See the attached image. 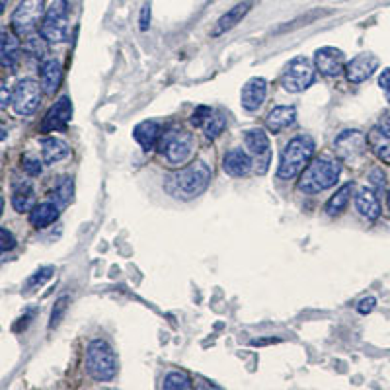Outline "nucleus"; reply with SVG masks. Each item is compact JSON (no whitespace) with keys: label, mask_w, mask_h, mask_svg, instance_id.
Returning a JSON list of instances; mask_svg holds the SVG:
<instances>
[{"label":"nucleus","mask_w":390,"mask_h":390,"mask_svg":"<svg viewBox=\"0 0 390 390\" xmlns=\"http://www.w3.org/2000/svg\"><path fill=\"white\" fill-rule=\"evenodd\" d=\"M62 78L61 62L57 59H45L39 65V84L45 94H55Z\"/></svg>","instance_id":"nucleus-17"},{"label":"nucleus","mask_w":390,"mask_h":390,"mask_svg":"<svg viewBox=\"0 0 390 390\" xmlns=\"http://www.w3.org/2000/svg\"><path fill=\"white\" fill-rule=\"evenodd\" d=\"M369 180H371V185H373L377 192H382V190H385V183H387V180H385V172L380 170V168L371 170V174H369Z\"/></svg>","instance_id":"nucleus-38"},{"label":"nucleus","mask_w":390,"mask_h":390,"mask_svg":"<svg viewBox=\"0 0 390 390\" xmlns=\"http://www.w3.org/2000/svg\"><path fill=\"white\" fill-rule=\"evenodd\" d=\"M355 209L359 211V215H363L365 219L375 220L380 215V203H378L377 194L373 190H359L355 195Z\"/></svg>","instance_id":"nucleus-23"},{"label":"nucleus","mask_w":390,"mask_h":390,"mask_svg":"<svg viewBox=\"0 0 390 390\" xmlns=\"http://www.w3.org/2000/svg\"><path fill=\"white\" fill-rule=\"evenodd\" d=\"M12 207L18 213H27L36 207V192L34 185L27 180L14 182L12 185Z\"/></svg>","instance_id":"nucleus-18"},{"label":"nucleus","mask_w":390,"mask_h":390,"mask_svg":"<svg viewBox=\"0 0 390 390\" xmlns=\"http://www.w3.org/2000/svg\"><path fill=\"white\" fill-rule=\"evenodd\" d=\"M41 36L49 43H61L69 36V2L53 0L41 20Z\"/></svg>","instance_id":"nucleus-6"},{"label":"nucleus","mask_w":390,"mask_h":390,"mask_svg":"<svg viewBox=\"0 0 390 390\" xmlns=\"http://www.w3.org/2000/svg\"><path fill=\"white\" fill-rule=\"evenodd\" d=\"M22 168H24L27 176H39L41 170H43L41 160L34 159V157H30V154H25L24 159H22Z\"/></svg>","instance_id":"nucleus-35"},{"label":"nucleus","mask_w":390,"mask_h":390,"mask_svg":"<svg viewBox=\"0 0 390 390\" xmlns=\"http://www.w3.org/2000/svg\"><path fill=\"white\" fill-rule=\"evenodd\" d=\"M53 266H47V268H41V269H37L36 273L27 279V283H25V292H30V291H34V289H37V287H41L45 281H49L51 279V275H53Z\"/></svg>","instance_id":"nucleus-34"},{"label":"nucleus","mask_w":390,"mask_h":390,"mask_svg":"<svg viewBox=\"0 0 390 390\" xmlns=\"http://www.w3.org/2000/svg\"><path fill=\"white\" fill-rule=\"evenodd\" d=\"M334 150H336V157L341 162H347V164H355L363 159L367 150V137L365 133H361L359 129H345L341 131L336 141H334Z\"/></svg>","instance_id":"nucleus-9"},{"label":"nucleus","mask_w":390,"mask_h":390,"mask_svg":"<svg viewBox=\"0 0 390 390\" xmlns=\"http://www.w3.org/2000/svg\"><path fill=\"white\" fill-rule=\"evenodd\" d=\"M266 96H268V82L260 76H254L242 86L240 104L244 110L256 111L266 102Z\"/></svg>","instance_id":"nucleus-15"},{"label":"nucleus","mask_w":390,"mask_h":390,"mask_svg":"<svg viewBox=\"0 0 390 390\" xmlns=\"http://www.w3.org/2000/svg\"><path fill=\"white\" fill-rule=\"evenodd\" d=\"M69 303H71V299H69L67 295L61 297V299L55 303L53 310H51V318H49V330L57 328V326L61 324L62 317H65V312H67V308H69Z\"/></svg>","instance_id":"nucleus-33"},{"label":"nucleus","mask_w":390,"mask_h":390,"mask_svg":"<svg viewBox=\"0 0 390 390\" xmlns=\"http://www.w3.org/2000/svg\"><path fill=\"white\" fill-rule=\"evenodd\" d=\"M222 170L227 172L229 176H232V178H242V176H246L248 172L252 170V157L240 146L231 148L222 159Z\"/></svg>","instance_id":"nucleus-16"},{"label":"nucleus","mask_w":390,"mask_h":390,"mask_svg":"<svg viewBox=\"0 0 390 390\" xmlns=\"http://www.w3.org/2000/svg\"><path fill=\"white\" fill-rule=\"evenodd\" d=\"M375 306H377V299H375V297H367V299H363V301L357 305V312H359V314H369V312L375 310Z\"/></svg>","instance_id":"nucleus-40"},{"label":"nucleus","mask_w":390,"mask_h":390,"mask_svg":"<svg viewBox=\"0 0 390 390\" xmlns=\"http://www.w3.org/2000/svg\"><path fill=\"white\" fill-rule=\"evenodd\" d=\"M148 24H150V2H145L143 8H141V18H139V25L141 30L146 32L148 30Z\"/></svg>","instance_id":"nucleus-41"},{"label":"nucleus","mask_w":390,"mask_h":390,"mask_svg":"<svg viewBox=\"0 0 390 390\" xmlns=\"http://www.w3.org/2000/svg\"><path fill=\"white\" fill-rule=\"evenodd\" d=\"M314 65L324 76H340L345 67V57L340 49L336 47H320L314 53Z\"/></svg>","instance_id":"nucleus-13"},{"label":"nucleus","mask_w":390,"mask_h":390,"mask_svg":"<svg viewBox=\"0 0 390 390\" xmlns=\"http://www.w3.org/2000/svg\"><path fill=\"white\" fill-rule=\"evenodd\" d=\"M59 213H61V207L53 199H49L43 203H37L36 207L30 211V222L36 229H45L51 222L59 219Z\"/></svg>","instance_id":"nucleus-19"},{"label":"nucleus","mask_w":390,"mask_h":390,"mask_svg":"<svg viewBox=\"0 0 390 390\" xmlns=\"http://www.w3.org/2000/svg\"><path fill=\"white\" fill-rule=\"evenodd\" d=\"M378 125H380L382 129H387L390 133V110L382 113V117H380V123H378Z\"/></svg>","instance_id":"nucleus-42"},{"label":"nucleus","mask_w":390,"mask_h":390,"mask_svg":"<svg viewBox=\"0 0 390 390\" xmlns=\"http://www.w3.org/2000/svg\"><path fill=\"white\" fill-rule=\"evenodd\" d=\"M244 141L246 146L250 150V154L257 159L260 164V174H266L269 166V159H271V150H269V139L268 135L264 133L262 129H252V131H246L244 135Z\"/></svg>","instance_id":"nucleus-12"},{"label":"nucleus","mask_w":390,"mask_h":390,"mask_svg":"<svg viewBox=\"0 0 390 390\" xmlns=\"http://www.w3.org/2000/svg\"><path fill=\"white\" fill-rule=\"evenodd\" d=\"M159 150L170 164H183L194 150V137L183 129L172 127L160 137Z\"/></svg>","instance_id":"nucleus-5"},{"label":"nucleus","mask_w":390,"mask_h":390,"mask_svg":"<svg viewBox=\"0 0 390 390\" xmlns=\"http://www.w3.org/2000/svg\"><path fill=\"white\" fill-rule=\"evenodd\" d=\"M211 113H213L211 108H207V106H199V108L194 111V115H192V123H194L195 127H203L205 122L211 117Z\"/></svg>","instance_id":"nucleus-36"},{"label":"nucleus","mask_w":390,"mask_h":390,"mask_svg":"<svg viewBox=\"0 0 390 390\" xmlns=\"http://www.w3.org/2000/svg\"><path fill=\"white\" fill-rule=\"evenodd\" d=\"M0 238H2V242H0V250H2V254H6V252H10L14 246H16V238H14V234L6 227H2L0 229Z\"/></svg>","instance_id":"nucleus-37"},{"label":"nucleus","mask_w":390,"mask_h":390,"mask_svg":"<svg viewBox=\"0 0 390 390\" xmlns=\"http://www.w3.org/2000/svg\"><path fill=\"white\" fill-rule=\"evenodd\" d=\"M41 92H43V88L36 80H32V78L20 80L14 88L12 102H10L12 110L18 115H32L41 102Z\"/></svg>","instance_id":"nucleus-10"},{"label":"nucleus","mask_w":390,"mask_h":390,"mask_svg":"<svg viewBox=\"0 0 390 390\" xmlns=\"http://www.w3.org/2000/svg\"><path fill=\"white\" fill-rule=\"evenodd\" d=\"M8 100H10L8 88H6V84H2V104H0V106H2V110H4V108L8 106Z\"/></svg>","instance_id":"nucleus-43"},{"label":"nucleus","mask_w":390,"mask_h":390,"mask_svg":"<svg viewBox=\"0 0 390 390\" xmlns=\"http://www.w3.org/2000/svg\"><path fill=\"white\" fill-rule=\"evenodd\" d=\"M387 203H389V209H390V190H389V197H387Z\"/></svg>","instance_id":"nucleus-44"},{"label":"nucleus","mask_w":390,"mask_h":390,"mask_svg":"<svg viewBox=\"0 0 390 390\" xmlns=\"http://www.w3.org/2000/svg\"><path fill=\"white\" fill-rule=\"evenodd\" d=\"M45 2L43 0H22L18 8L14 10L12 32L18 37H30L41 24V18L45 16Z\"/></svg>","instance_id":"nucleus-7"},{"label":"nucleus","mask_w":390,"mask_h":390,"mask_svg":"<svg viewBox=\"0 0 390 390\" xmlns=\"http://www.w3.org/2000/svg\"><path fill=\"white\" fill-rule=\"evenodd\" d=\"M209 183H211V168L205 162L197 160L187 168L168 176L164 182V190L178 199L190 201L203 194L209 187Z\"/></svg>","instance_id":"nucleus-1"},{"label":"nucleus","mask_w":390,"mask_h":390,"mask_svg":"<svg viewBox=\"0 0 390 390\" xmlns=\"http://www.w3.org/2000/svg\"><path fill=\"white\" fill-rule=\"evenodd\" d=\"M250 8H252V2H240V4H236L227 14H222L217 25H215V30H213V37H219L222 34H227V32H231L234 25H238L242 22V18L250 12Z\"/></svg>","instance_id":"nucleus-20"},{"label":"nucleus","mask_w":390,"mask_h":390,"mask_svg":"<svg viewBox=\"0 0 390 390\" xmlns=\"http://www.w3.org/2000/svg\"><path fill=\"white\" fill-rule=\"evenodd\" d=\"M162 389L166 390L192 389V380H190L187 375H183V373H170V375H166V378H164Z\"/></svg>","instance_id":"nucleus-32"},{"label":"nucleus","mask_w":390,"mask_h":390,"mask_svg":"<svg viewBox=\"0 0 390 390\" xmlns=\"http://www.w3.org/2000/svg\"><path fill=\"white\" fill-rule=\"evenodd\" d=\"M340 174V162L328 159H317L306 166L297 185L305 194H320V192L328 190V187H332L334 183L338 182Z\"/></svg>","instance_id":"nucleus-3"},{"label":"nucleus","mask_w":390,"mask_h":390,"mask_svg":"<svg viewBox=\"0 0 390 390\" xmlns=\"http://www.w3.org/2000/svg\"><path fill=\"white\" fill-rule=\"evenodd\" d=\"M0 53H2V67L14 71L16 65L20 61V43L14 34L2 32V43H0Z\"/></svg>","instance_id":"nucleus-26"},{"label":"nucleus","mask_w":390,"mask_h":390,"mask_svg":"<svg viewBox=\"0 0 390 390\" xmlns=\"http://www.w3.org/2000/svg\"><path fill=\"white\" fill-rule=\"evenodd\" d=\"M295 117H297V110L292 106H279V108H273L268 113L266 127H268L269 133H279L285 127L295 123Z\"/></svg>","instance_id":"nucleus-24"},{"label":"nucleus","mask_w":390,"mask_h":390,"mask_svg":"<svg viewBox=\"0 0 390 390\" xmlns=\"http://www.w3.org/2000/svg\"><path fill=\"white\" fill-rule=\"evenodd\" d=\"M39 145H41V154H43V162L45 164H55L59 160L67 159L71 148L69 145L61 141V139H55V137H43L39 139Z\"/></svg>","instance_id":"nucleus-25"},{"label":"nucleus","mask_w":390,"mask_h":390,"mask_svg":"<svg viewBox=\"0 0 390 390\" xmlns=\"http://www.w3.org/2000/svg\"><path fill=\"white\" fill-rule=\"evenodd\" d=\"M45 41H47V39L43 36L25 37L24 53L25 55H30L32 59H36V61H45V55H47V45H45Z\"/></svg>","instance_id":"nucleus-29"},{"label":"nucleus","mask_w":390,"mask_h":390,"mask_svg":"<svg viewBox=\"0 0 390 390\" xmlns=\"http://www.w3.org/2000/svg\"><path fill=\"white\" fill-rule=\"evenodd\" d=\"M73 194H74L73 178L62 176L61 180L57 182V185H55V190H53V194H51V199H53L59 207H65V205H69V203H71Z\"/></svg>","instance_id":"nucleus-28"},{"label":"nucleus","mask_w":390,"mask_h":390,"mask_svg":"<svg viewBox=\"0 0 390 390\" xmlns=\"http://www.w3.org/2000/svg\"><path fill=\"white\" fill-rule=\"evenodd\" d=\"M378 86H380V90L385 92V96H387V102L390 104V69H385L380 76H378Z\"/></svg>","instance_id":"nucleus-39"},{"label":"nucleus","mask_w":390,"mask_h":390,"mask_svg":"<svg viewBox=\"0 0 390 390\" xmlns=\"http://www.w3.org/2000/svg\"><path fill=\"white\" fill-rule=\"evenodd\" d=\"M367 145L373 150L377 159L389 162L390 160V133L380 125H375L367 135Z\"/></svg>","instance_id":"nucleus-22"},{"label":"nucleus","mask_w":390,"mask_h":390,"mask_svg":"<svg viewBox=\"0 0 390 390\" xmlns=\"http://www.w3.org/2000/svg\"><path fill=\"white\" fill-rule=\"evenodd\" d=\"M225 125H227V115L222 113V111H213L211 113V117H209L205 125L201 127L205 135H207V139H215V137H219L222 133V129H225Z\"/></svg>","instance_id":"nucleus-30"},{"label":"nucleus","mask_w":390,"mask_h":390,"mask_svg":"<svg viewBox=\"0 0 390 390\" xmlns=\"http://www.w3.org/2000/svg\"><path fill=\"white\" fill-rule=\"evenodd\" d=\"M326 14H330V10H312V12L305 14V16H301V18H297V20H292V22H287V25H283V27L277 30V34L287 32V30H295V27H301V25L312 24L314 20L322 18V16H326Z\"/></svg>","instance_id":"nucleus-31"},{"label":"nucleus","mask_w":390,"mask_h":390,"mask_svg":"<svg viewBox=\"0 0 390 390\" xmlns=\"http://www.w3.org/2000/svg\"><path fill=\"white\" fill-rule=\"evenodd\" d=\"M73 119V104L67 96L59 98L55 102V106H51V110L45 113L43 123H41V131L43 133H51V131H59L65 129L67 123Z\"/></svg>","instance_id":"nucleus-11"},{"label":"nucleus","mask_w":390,"mask_h":390,"mask_svg":"<svg viewBox=\"0 0 390 390\" xmlns=\"http://www.w3.org/2000/svg\"><path fill=\"white\" fill-rule=\"evenodd\" d=\"M135 141L139 145L143 146V150H152L154 146H159L160 137H162V131H160V125L157 122H143L139 123L133 129Z\"/></svg>","instance_id":"nucleus-21"},{"label":"nucleus","mask_w":390,"mask_h":390,"mask_svg":"<svg viewBox=\"0 0 390 390\" xmlns=\"http://www.w3.org/2000/svg\"><path fill=\"white\" fill-rule=\"evenodd\" d=\"M354 187L355 183L354 182H347L341 185L340 190L336 192V194L332 195L328 199V203H326V215L330 217H336V215H340L343 209L347 207V203H349V199H352V194H354Z\"/></svg>","instance_id":"nucleus-27"},{"label":"nucleus","mask_w":390,"mask_h":390,"mask_svg":"<svg viewBox=\"0 0 390 390\" xmlns=\"http://www.w3.org/2000/svg\"><path fill=\"white\" fill-rule=\"evenodd\" d=\"M377 69H378L377 57L371 55V53H361V55H357V57H354L352 61L347 62L345 74H347V80H349V82L359 84V82L367 80V78L375 73Z\"/></svg>","instance_id":"nucleus-14"},{"label":"nucleus","mask_w":390,"mask_h":390,"mask_svg":"<svg viewBox=\"0 0 390 390\" xmlns=\"http://www.w3.org/2000/svg\"><path fill=\"white\" fill-rule=\"evenodd\" d=\"M317 78V71L312 62L305 57H295L281 74V86L287 92H303L308 86H312Z\"/></svg>","instance_id":"nucleus-8"},{"label":"nucleus","mask_w":390,"mask_h":390,"mask_svg":"<svg viewBox=\"0 0 390 390\" xmlns=\"http://www.w3.org/2000/svg\"><path fill=\"white\" fill-rule=\"evenodd\" d=\"M314 148H317L314 141L308 135H299V137L291 139L281 152L277 178L279 180H291L297 174H301L312 159Z\"/></svg>","instance_id":"nucleus-2"},{"label":"nucleus","mask_w":390,"mask_h":390,"mask_svg":"<svg viewBox=\"0 0 390 390\" xmlns=\"http://www.w3.org/2000/svg\"><path fill=\"white\" fill-rule=\"evenodd\" d=\"M86 373L98 382H108L117 373V357L104 340L90 341L86 349Z\"/></svg>","instance_id":"nucleus-4"}]
</instances>
